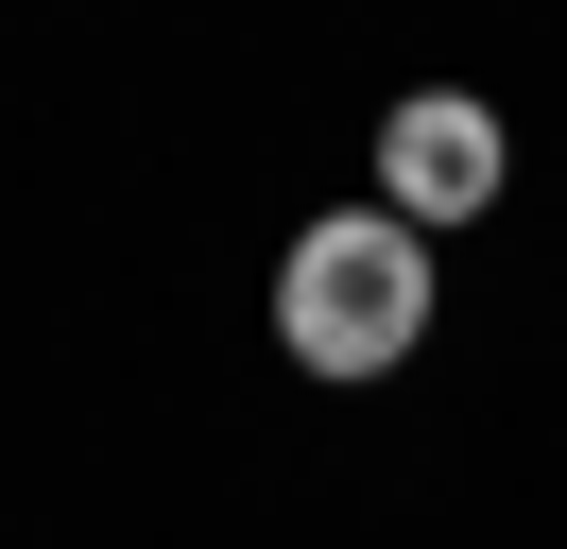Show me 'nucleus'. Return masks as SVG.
Masks as SVG:
<instances>
[{
	"mask_svg": "<svg viewBox=\"0 0 567 549\" xmlns=\"http://www.w3.org/2000/svg\"><path fill=\"white\" fill-rule=\"evenodd\" d=\"M498 172H516V137H498V103H482V86H413V103L379 121V206H395L413 240L482 224V206H498Z\"/></svg>",
	"mask_w": 567,
	"mask_h": 549,
	"instance_id": "2",
	"label": "nucleus"
},
{
	"mask_svg": "<svg viewBox=\"0 0 567 549\" xmlns=\"http://www.w3.org/2000/svg\"><path fill=\"white\" fill-rule=\"evenodd\" d=\"M276 343L310 377H395L430 343V240L395 224V206H327V224H292L276 258Z\"/></svg>",
	"mask_w": 567,
	"mask_h": 549,
	"instance_id": "1",
	"label": "nucleus"
}]
</instances>
